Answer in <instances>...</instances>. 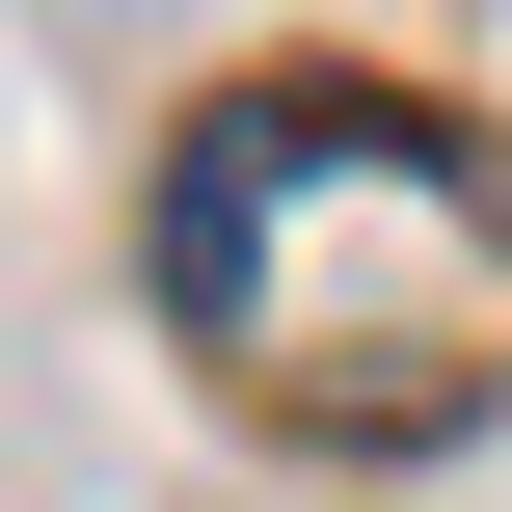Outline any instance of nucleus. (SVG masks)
Here are the masks:
<instances>
[{"label":"nucleus","instance_id":"f257e3e1","mask_svg":"<svg viewBox=\"0 0 512 512\" xmlns=\"http://www.w3.org/2000/svg\"><path fill=\"white\" fill-rule=\"evenodd\" d=\"M162 324L216 351V405L324 432V459H432L512 405V135L432 81H216L162 135Z\"/></svg>","mask_w":512,"mask_h":512}]
</instances>
